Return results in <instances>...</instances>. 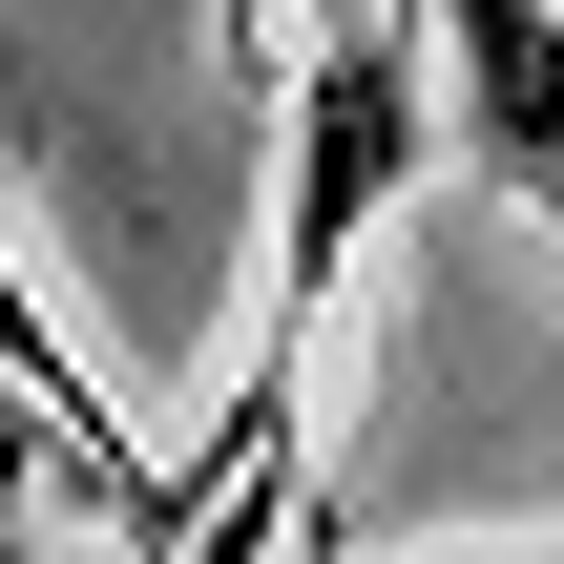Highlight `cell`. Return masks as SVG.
Wrapping results in <instances>:
<instances>
[{
  "mask_svg": "<svg viewBox=\"0 0 564 564\" xmlns=\"http://www.w3.org/2000/svg\"><path fill=\"white\" fill-rule=\"evenodd\" d=\"M0 564H63V544H42V523H21V502H0Z\"/></svg>",
  "mask_w": 564,
  "mask_h": 564,
  "instance_id": "cell-3",
  "label": "cell"
},
{
  "mask_svg": "<svg viewBox=\"0 0 564 564\" xmlns=\"http://www.w3.org/2000/svg\"><path fill=\"white\" fill-rule=\"evenodd\" d=\"M419 63L460 84V167L564 230V0H419Z\"/></svg>",
  "mask_w": 564,
  "mask_h": 564,
  "instance_id": "cell-2",
  "label": "cell"
},
{
  "mask_svg": "<svg viewBox=\"0 0 564 564\" xmlns=\"http://www.w3.org/2000/svg\"><path fill=\"white\" fill-rule=\"evenodd\" d=\"M0 398L84 460V502L126 523V564H167V440H147V377H105V356H84V314L42 293V251H21V230H0Z\"/></svg>",
  "mask_w": 564,
  "mask_h": 564,
  "instance_id": "cell-1",
  "label": "cell"
}]
</instances>
